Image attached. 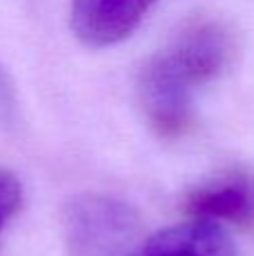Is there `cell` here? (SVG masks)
Instances as JSON below:
<instances>
[{"mask_svg": "<svg viewBox=\"0 0 254 256\" xmlns=\"http://www.w3.org/2000/svg\"><path fill=\"white\" fill-rule=\"evenodd\" d=\"M22 202V186L20 180L12 171L0 168V230L16 216Z\"/></svg>", "mask_w": 254, "mask_h": 256, "instance_id": "6", "label": "cell"}, {"mask_svg": "<svg viewBox=\"0 0 254 256\" xmlns=\"http://www.w3.org/2000/svg\"><path fill=\"white\" fill-rule=\"evenodd\" d=\"M16 117V99H14V88L9 76L0 68V122L9 124Z\"/></svg>", "mask_w": 254, "mask_h": 256, "instance_id": "7", "label": "cell"}, {"mask_svg": "<svg viewBox=\"0 0 254 256\" xmlns=\"http://www.w3.org/2000/svg\"><path fill=\"white\" fill-rule=\"evenodd\" d=\"M135 256H236V250L220 225L192 218L144 238Z\"/></svg>", "mask_w": 254, "mask_h": 256, "instance_id": "5", "label": "cell"}, {"mask_svg": "<svg viewBox=\"0 0 254 256\" xmlns=\"http://www.w3.org/2000/svg\"><path fill=\"white\" fill-rule=\"evenodd\" d=\"M234 48L228 22L200 18L184 25L164 50L148 58L138 79V99L158 135L178 140L192 130L194 92L228 70Z\"/></svg>", "mask_w": 254, "mask_h": 256, "instance_id": "1", "label": "cell"}, {"mask_svg": "<svg viewBox=\"0 0 254 256\" xmlns=\"http://www.w3.org/2000/svg\"><path fill=\"white\" fill-rule=\"evenodd\" d=\"M158 0H70V25L90 48H110L126 40Z\"/></svg>", "mask_w": 254, "mask_h": 256, "instance_id": "4", "label": "cell"}, {"mask_svg": "<svg viewBox=\"0 0 254 256\" xmlns=\"http://www.w3.org/2000/svg\"><path fill=\"white\" fill-rule=\"evenodd\" d=\"M184 212L196 220L254 225V171L228 168L194 186L184 198Z\"/></svg>", "mask_w": 254, "mask_h": 256, "instance_id": "3", "label": "cell"}, {"mask_svg": "<svg viewBox=\"0 0 254 256\" xmlns=\"http://www.w3.org/2000/svg\"><path fill=\"white\" fill-rule=\"evenodd\" d=\"M68 256H135L142 220L128 202L106 194L72 196L61 212Z\"/></svg>", "mask_w": 254, "mask_h": 256, "instance_id": "2", "label": "cell"}]
</instances>
